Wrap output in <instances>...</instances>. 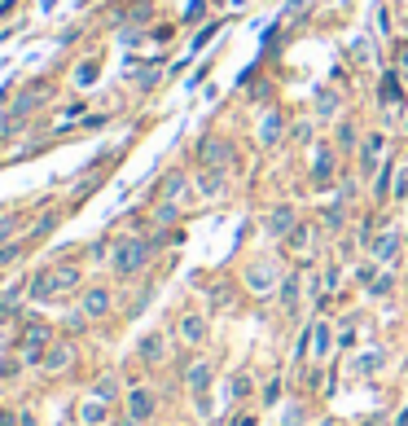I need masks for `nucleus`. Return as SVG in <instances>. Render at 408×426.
I'll list each match as a JSON object with an SVG mask.
<instances>
[{"label":"nucleus","mask_w":408,"mask_h":426,"mask_svg":"<svg viewBox=\"0 0 408 426\" xmlns=\"http://www.w3.org/2000/svg\"><path fill=\"white\" fill-rule=\"evenodd\" d=\"M150 255H154V242H145V238H127V242H119V251H114V273L119 277H136L141 268L150 264Z\"/></svg>","instance_id":"1"},{"label":"nucleus","mask_w":408,"mask_h":426,"mask_svg":"<svg viewBox=\"0 0 408 426\" xmlns=\"http://www.w3.org/2000/svg\"><path fill=\"white\" fill-rule=\"evenodd\" d=\"M185 383H189V392H194L198 409L207 413V409H211V400H207V387H211V365H207V361H194V365L185 369Z\"/></svg>","instance_id":"2"},{"label":"nucleus","mask_w":408,"mask_h":426,"mask_svg":"<svg viewBox=\"0 0 408 426\" xmlns=\"http://www.w3.org/2000/svg\"><path fill=\"white\" fill-rule=\"evenodd\" d=\"M198 159H202V168H229L233 150H229V141H220V136H207V141L198 145Z\"/></svg>","instance_id":"3"},{"label":"nucleus","mask_w":408,"mask_h":426,"mask_svg":"<svg viewBox=\"0 0 408 426\" xmlns=\"http://www.w3.org/2000/svg\"><path fill=\"white\" fill-rule=\"evenodd\" d=\"M127 413L136 422H150L154 418V392H150V387H132V392H127Z\"/></svg>","instance_id":"4"},{"label":"nucleus","mask_w":408,"mask_h":426,"mask_svg":"<svg viewBox=\"0 0 408 426\" xmlns=\"http://www.w3.org/2000/svg\"><path fill=\"white\" fill-rule=\"evenodd\" d=\"M224 189H229L224 168H202V176H198V194H202V198H220Z\"/></svg>","instance_id":"5"},{"label":"nucleus","mask_w":408,"mask_h":426,"mask_svg":"<svg viewBox=\"0 0 408 426\" xmlns=\"http://www.w3.org/2000/svg\"><path fill=\"white\" fill-rule=\"evenodd\" d=\"M110 312V290L105 286H92V290H83V316L88 321H97V316Z\"/></svg>","instance_id":"6"},{"label":"nucleus","mask_w":408,"mask_h":426,"mask_svg":"<svg viewBox=\"0 0 408 426\" xmlns=\"http://www.w3.org/2000/svg\"><path fill=\"white\" fill-rule=\"evenodd\" d=\"M31 299H49V294H57V268H40L31 281H27Z\"/></svg>","instance_id":"7"},{"label":"nucleus","mask_w":408,"mask_h":426,"mask_svg":"<svg viewBox=\"0 0 408 426\" xmlns=\"http://www.w3.org/2000/svg\"><path fill=\"white\" fill-rule=\"evenodd\" d=\"M180 334H185V343L202 347V343H207V321H202L198 312H185V316H180Z\"/></svg>","instance_id":"8"},{"label":"nucleus","mask_w":408,"mask_h":426,"mask_svg":"<svg viewBox=\"0 0 408 426\" xmlns=\"http://www.w3.org/2000/svg\"><path fill=\"white\" fill-rule=\"evenodd\" d=\"M281 128H285L281 110H268V119H263V128H259V145H277V141H281Z\"/></svg>","instance_id":"9"},{"label":"nucleus","mask_w":408,"mask_h":426,"mask_svg":"<svg viewBox=\"0 0 408 426\" xmlns=\"http://www.w3.org/2000/svg\"><path fill=\"white\" fill-rule=\"evenodd\" d=\"M44 97H49V84H35V88H27L22 97H14V114H27V110H35Z\"/></svg>","instance_id":"10"},{"label":"nucleus","mask_w":408,"mask_h":426,"mask_svg":"<svg viewBox=\"0 0 408 426\" xmlns=\"http://www.w3.org/2000/svg\"><path fill=\"white\" fill-rule=\"evenodd\" d=\"M246 281H250V290L268 294V290H272V281H277V273H272V264H255V268L246 273Z\"/></svg>","instance_id":"11"},{"label":"nucleus","mask_w":408,"mask_h":426,"mask_svg":"<svg viewBox=\"0 0 408 426\" xmlns=\"http://www.w3.org/2000/svg\"><path fill=\"white\" fill-rule=\"evenodd\" d=\"M294 224H298L294 211H290V207H277V211H272V220H268V229H272V233H285V238H290Z\"/></svg>","instance_id":"12"},{"label":"nucleus","mask_w":408,"mask_h":426,"mask_svg":"<svg viewBox=\"0 0 408 426\" xmlns=\"http://www.w3.org/2000/svg\"><path fill=\"white\" fill-rule=\"evenodd\" d=\"M163 334H150V338H141V361H145V365H159L163 361Z\"/></svg>","instance_id":"13"},{"label":"nucleus","mask_w":408,"mask_h":426,"mask_svg":"<svg viewBox=\"0 0 408 426\" xmlns=\"http://www.w3.org/2000/svg\"><path fill=\"white\" fill-rule=\"evenodd\" d=\"M70 356H75V352H70L66 343H62V347L44 352V369H49V374H57V369H66V365H70Z\"/></svg>","instance_id":"14"},{"label":"nucleus","mask_w":408,"mask_h":426,"mask_svg":"<svg viewBox=\"0 0 408 426\" xmlns=\"http://www.w3.org/2000/svg\"><path fill=\"white\" fill-rule=\"evenodd\" d=\"M378 154H382V136L374 132V136L365 141V150H360V163H365V172H374V168H378Z\"/></svg>","instance_id":"15"},{"label":"nucleus","mask_w":408,"mask_h":426,"mask_svg":"<svg viewBox=\"0 0 408 426\" xmlns=\"http://www.w3.org/2000/svg\"><path fill=\"white\" fill-rule=\"evenodd\" d=\"M79 277H83V273H79L75 264H62V268H57V294L75 290V286H79Z\"/></svg>","instance_id":"16"},{"label":"nucleus","mask_w":408,"mask_h":426,"mask_svg":"<svg viewBox=\"0 0 408 426\" xmlns=\"http://www.w3.org/2000/svg\"><path fill=\"white\" fill-rule=\"evenodd\" d=\"M97 70H101L97 57H92V62H79V66H75V84H79V88H92V84H97Z\"/></svg>","instance_id":"17"},{"label":"nucleus","mask_w":408,"mask_h":426,"mask_svg":"<svg viewBox=\"0 0 408 426\" xmlns=\"http://www.w3.org/2000/svg\"><path fill=\"white\" fill-rule=\"evenodd\" d=\"M329 181H334V154L320 150L316 154V185H329Z\"/></svg>","instance_id":"18"},{"label":"nucleus","mask_w":408,"mask_h":426,"mask_svg":"<svg viewBox=\"0 0 408 426\" xmlns=\"http://www.w3.org/2000/svg\"><path fill=\"white\" fill-rule=\"evenodd\" d=\"M382 101H387V105L400 101V105H404V88L395 84V75H382Z\"/></svg>","instance_id":"19"},{"label":"nucleus","mask_w":408,"mask_h":426,"mask_svg":"<svg viewBox=\"0 0 408 426\" xmlns=\"http://www.w3.org/2000/svg\"><path fill=\"white\" fill-rule=\"evenodd\" d=\"M180 194H185V176H180V172H172V176L163 181V198H167V203H176Z\"/></svg>","instance_id":"20"},{"label":"nucleus","mask_w":408,"mask_h":426,"mask_svg":"<svg viewBox=\"0 0 408 426\" xmlns=\"http://www.w3.org/2000/svg\"><path fill=\"white\" fill-rule=\"evenodd\" d=\"M395 246H400V238H395V233H382V238L374 242V255H378V259H391Z\"/></svg>","instance_id":"21"},{"label":"nucleus","mask_w":408,"mask_h":426,"mask_svg":"<svg viewBox=\"0 0 408 426\" xmlns=\"http://www.w3.org/2000/svg\"><path fill=\"white\" fill-rule=\"evenodd\" d=\"M281 303H285V307L298 303V277H285V281H281Z\"/></svg>","instance_id":"22"},{"label":"nucleus","mask_w":408,"mask_h":426,"mask_svg":"<svg viewBox=\"0 0 408 426\" xmlns=\"http://www.w3.org/2000/svg\"><path fill=\"white\" fill-rule=\"evenodd\" d=\"M202 18H207V0H189V5H185V22L194 27V22H202Z\"/></svg>","instance_id":"23"},{"label":"nucleus","mask_w":408,"mask_h":426,"mask_svg":"<svg viewBox=\"0 0 408 426\" xmlns=\"http://www.w3.org/2000/svg\"><path fill=\"white\" fill-rule=\"evenodd\" d=\"M79 422L97 426V422H105V409H101V405H83V409H79Z\"/></svg>","instance_id":"24"},{"label":"nucleus","mask_w":408,"mask_h":426,"mask_svg":"<svg viewBox=\"0 0 408 426\" xmlns=\"http://www.w3.org/2000/svg\"><path fill=\"white\" fill-rule=\"evenodd\" d=\"M22 294H31L27 286H14V290H5V299H0V312H14V303L22 299Z\"/></svg>","instance_id":"25"},{"label":"nucleus","mask_w":408,"mask_h":426,"mask_svg":"<svg viewBox=\"0 0 408 426\" xmlns=\"http://www.w3.org/2000/svg\"><path fill=\"white\" fill-rule=\"evenodd\" d=\"M211 35H215V22H211V27H202V31H198V40L189 44V53H202V49L211 44Z\"/></svg>","instance_id":"26"},{"label":"nucleus","mask_w":408,"mask_h":426,"mask_svg":"<svg viewBox=\"0 0 408 426\" xmlns=\"http://www.w3.org/2000/svg\"><path fill=\"white\" fill-rule=\"evenodd\" d=\"M18 255H22V246H18V242H0V264H14Z\"/></svg>","instance_id":"27"},{"label":"nucleus","mask_w":408,"mask_h":426,"mask_svg":"<svg viewBox=\"0 0 408 426\" xmlns=\"http://www.w3.org/2000/svg\"><path fill=\"white\" fill-rule=\"evenodd\" d=\"M312 242V229L307 224H294V233H290V246H307Z\"/></svg>","instance_id":"28"},{"label":"nucleus","mask_w":408,"mask_h":426,"mask_svg":"<svg viewBox=\"0 0 408 426\" xmlns=\"http://www.w3.org/2000/svg\"><path fill=\"white\" fill-rule=\"evenodd\" d=\"M316 352H320V356L329 352V325H316Z\"/></svg>","instance_id":"29"},{"label":"nucleus","mask_w":408,"mask_h":426,"mask_svg":"<svg viewBox=\"0 0 408 426\" xmlns=\"http://www.w3.org/2000/svg\"><path fill=\"white\" fill-rule=\"evenodd\" d=\"M97 400H114V378H101L97 383Z\"/></svg>","instance_id":"30"},{"label":"nucleus","mask_w":408,"mask_h":426,"mask_svg":"<svg viewBox=\"0 0 408 426\" xmlns=\"http://www.w3.org/2000/svg\"><path fill=\"white\" fill-rule=\"evenodd\" d=\"M154 220H159V224H176V207H172V203H163V207H159V216H154Z\"/></svg>","instance_id":"31"},{"label":"nucleus","mask_w":408,"mask_h":426,"mask_svg":"<svg viewBox=\"0 0 408 426\" xmlns=\"http://www.w3.org/2000/svg\"><path fill=\"white\" fill-rule=\"evenodd\" d=\"M18 216H0V238H5V233H18Z\"/></svg>","instance_id":"32"},{"label":"nucleus","mask_w":408,"mask_h":426,"mask_svg":"<svg viewBox=\"0 0 408 426\" xmlns=\"http://www.w3.org/2000/svg\"><path fill=\"white\" fill-rule=\"evenodd\" d=\"M334 105H338V97H334V92H320V114H334Z\"/></svg>","instance_id":"33"},{"label":"nucleus","mask_w":408,"mask_h":426,"mask_svg":"<svg viewBox=\"0 0 408 426\" xmlns=\"http://www.w3.org/2000/svg\"><path fill=\"white\" fill-rule=\"evenodd\" d=\"M338 141H343V145H356V128L343 123V128H338Z\"/></svg>","instance_id":"34"},{"label":"nucleus","mask_w":408,"mask_h":426,"mask_svg":"<svg viewBox=\"0 0 408 426\" xmlns=\"http://www.w3.org/2000/svg\"><path fill=\"white\" fill-rule=\"evenodd\" d=\"M325 224H329V229H343V211H338V207L325 211Z\"/></svg>","instance_id":"35"},{"label":"nucleus","mask_w":408,"mask_h":426,"mask_svg":"<svg viewBox=\"0 0 408 426\" xmlns=\"http://www.w3.org/2000/svg\"><path fill=\"white\" fill-rule=\"evenodd\" d=\"M0 426H18V418H14V413H5V409H0Z\"/></svg>","instance_id":"36"},{"label":"nucleus","mask_w":408,"mask_h":426,"mask_svg":"<svg viewBox=\"0 0 408 426\" xmlns=\"http://www.w3.org/2000/svg\"><path fill=\"white\" fill-rule=\"evenodd\" d=\"M14 5H18V0H0V18H5V14H9Z\"/></svg>","instance_id":"37"},{"label":"nucleus","mask_w":408,"mask_h":426,"mask_svg":"<svg viewBox=\"0 0 408 426\" xmlns=\"http://www.w3.org/2000/svg\"><path fill=\"white\" fill-rule=\"evenodd\" d=\"M119 426H145V422H136V418H132V413H127V418H123V422H119Z\"/></svg>","instance_id":"38"}]
</instances>
